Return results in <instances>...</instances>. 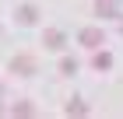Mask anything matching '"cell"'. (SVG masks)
<instances>
[{"instance_id":"277c9868","label":"cell","mask_w":123,"mask_h":119,"mask_svg":"<svg viewBox=\"0 0 123 119\" xmlns=\"http://www.w3.org/2000/svg\"><path fill=\"white\" fill-rule=\"evenodd\" d=\"M14 18H18L21 25H35V21H39V7H35V4H21Z\"/></svg>"},{"instance_id":"52a82bcc","label":"cell","mask_w":123,"mask_h":119,"mask_svg":"<svg viewBox=\"0 0 123 119\" xmlns=\"http://www.w3.org/2000/svg\"><path fill=\"white\" fill-rule=\"evenodd\" d=\"M116 4L120 0H95V14L98 18H116Z\"/></svg>"},{"instance_id":"ba28073f","label":"cell","mask_w":123,"mask_h":119,"mask_svg":"<svg viewBox=\"0 0 123 119\" xmlns=\"http://www.w3.org/2000/svg\"><path fill=\"white\" fill-rule=\"evenodd\" d=\"M11 116H21V119H28V116H35V105H32V102H14V105H11Z\"/></svg>"},{"instance_id":"9c48e42d","label":"cell","mask_w":123,"mask_h":119,"mask_svg":"<svg viewBox=\"0 0 123 119\" xmlns=\"http://www.w3.org/2000/svg\"><path fill=\"white\" fill-rule=\"evenodd\" d=\"M60 74H67V77L77 74V60H74V56H63V60H60Z\"/></svg>"},{"instance_id":"5b68a950","label":"cell","mask_w":123,"mask_h":119,"mask_svg":"<svg viewBox=\"0 0 123 119\" xmlns=\"http://www.w3.org/2000/svg\"><path fill=\"white\" fill-rule=\"evenodd\" d=\"M63 112H67V116H88V112H92V105H88L85 98H70V102L63 105Z\"/></svg>"},{"instance_id":"3957f363","label":"cell","mask_w":123,"mask_h":119,"mask_svg":"<svg viewBox=\"0 0 123 119\" xmlns=\"http://www.w3.org/2000/svg\"><path fill=\"white\" fill-rule=\"evenodd\" d=\"M42 46H46V49H53V53H60V49L67 46L63 28H46V32H42Z\"/></svg>"},{"instance_id":"30bf717a","label":"cell","mask_w":123,"mask_h":119,"mask_svg":"<svg viewBox=\"0 0 123 119\" xmlns=\"http://www.w3.org/2000/svg\"><path fill=\"white\" fill-rule=\"evenodd\" d=\"M120 32H123V18H120Z\"/></svg>"},{"instance_id":"7a4b0ae2","label":"cell","mask_w":123,"mask_h":119,"mask_svg":"<svg viewBox=\"0 0 123 119\" xmlns=\"http://www.w3.org/2000/svg\"><path fill=\"white\" fill-rule=\"evenodd\" d=\"M11 74H18V77H32V74H35V56H28V53L14 56V60H11Z\"/></svg>"},{"instance_id":"8992f818","label":"cell","mask_w":123,"mask_h":119,"mask_svg":"<svg viewBox=\"0 0 123 119\" xmlns=\"http://www.w3.org/2000/svg\"><path fill=\"white\" fill-rule=\"evenodd\" d=\"M92 67H95V70H109V67H113V56H109V53H105V49L102 46H98V49H95V56H92Z\"/></svg>"},{"instance_id":"6da1fadb","label":"cell","mask_w":123,"mask_h":119,"mask_svg":"<svg viewBox=\"0 0 123 119\" xmlns=\"http://www.w3.org/2000/svg\"><path fill=\"white\" fill-rule=\"evenodd\" d=\"M77 42H81L85 49H98V46H105V32L98 25H88V28L77 32Z\"/></svg>"}]
</instances>
